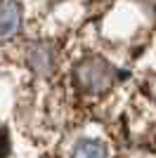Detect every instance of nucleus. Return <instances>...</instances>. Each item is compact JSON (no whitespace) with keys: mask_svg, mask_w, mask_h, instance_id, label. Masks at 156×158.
Listing matches in <instances>:
<instances>
[{"mask_svg":"<svg viewBox=\"0 0 156 158\" xmlns=\"http://www.w3.org/2000/svg\"><path fill=\"white\" fill-rule=\"evenodd\" d=\"M73 83L85 94H104L116 83V69L104 57L90 54L73 66Z\"/></svg>","mask_w":156,"mask_h":158,"instance_id":"obj_1","label":"nucleus"},{"mask_svg":"<svg viewBox=\"0 0 156 158\" xmlns=\"http://www.w3.org/2000/svg\"><path fill=\"white\" fill-rule=\"evenodd\" d=\"M106 146L97 139H85L80 144L76 146V151H73V158H106Z\"/></svg>","mask_w":156,"mask_h":158,"instance_id":"obj_4","label":"nucleus"},{"mask_svg":"<svg viewBox=\"0 0 156 158\" xmlns=\"http://www.w3.org/2000/svg\"><path fill=\"white\" fill-rule=\"evenodd\" d=\"M54 61H57V52L50 43H36L28 52V64L38 73H50L54 69Z\"/></svg>","mask_w":156,"mask_h":158,"instance_id":"obj_3","label":"nucleus"},{"mask_svg":"<svg viewBox=\"0 0 156 158\" xmlns=\"http://www.w3.org/2000/svg\"><path fill=\"white\" fill-rule=\"evenodd\" d=\"M21 26V7L17 0H0V40L12 38Z\"/></svg>","mask_w":156,"mask_h":158,"instance_id":"obj_2","label":"nucleus"}]
</instances>
